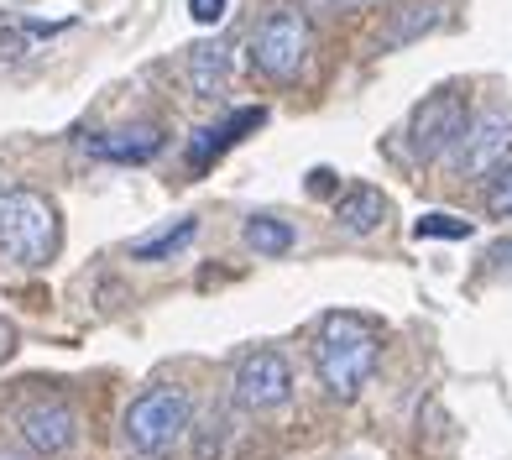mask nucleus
I'll return each mask as SVG.
<instances>
[{
    "label": "nucleus",
    "instance_id": "f257e3e1",
    "mask_svg": "<svg viewBox=\"0 0 512 460\" xmlns=\"http://www.w3.org/2000/svg\"><path fill=\"white\" fill-rule=\"evenodd\" d=\"M377 361H382V330L377 319L340 309L319 325L314 340V372L324 382V393L335 403H356L366 393V382L377 377Z\"/></svg>",
    "mask_w": 512,
    "mask_h": 460
},
{
    "label": "nucleus",
    "instance_id": "f03ea898",
    "mask_svg": "<svg viewBox=\"0 0 512 460\" xmlns=\"http://www.w3.org/2000/svg\"><path fill=\"white\" fill-rule=\"evenodd\" d=\"M63 225L48 194L37 189H0V251L21 267H48L58 257Z\"/></svg>",
    "mask_w": 512,
    "mask_h": 460
},
{
    "label": "nucleus",
    "instance_id": "7ed1b4c3",
    "mask_svg": "<svg viewBox=\"0 0 512 460\" xmlns=\"http://www.w3.org/2000/svg\"><path fill=\"white\" fill-rule=\"evenodd\" d=\"M189 424H194L189 393L173 382H157L126 408V445L142 455H173V445L189 434Z\"/></svg>",
    "mask_w": 512,
    "mask_h": 460
},
{
    "label": "nucleus",
    "instance_id": "20e7f679",
    "mask_svg": "<svg viewBox=\"0 0 512 460\" xmlns=\"http://www.w3.org/2000/svg\"><path fill=\"white\" fill-rule=\"evenodd\" d=\"M465 126H471V100H465L460 84H445L434 95L418 100L413 110V126H408V142H413V157H445L450 147H460Z\"/></svg>",
    "mask_w": 512,
    "mask_h": 460
},
{
    "label": "nucleus",
    "instance_id": "39448f33",
    "mask_svg": "<svg viewBox=\"0 0 512 460\" xmlns=\"http://www.w3.org/2000/svg\"><path fill=\"white\" fill-rule=\"evenodd\" d=\"M314 48V27L304 11H272L262 27L251 32V63L267 79H293Z\"/></svg>",
    "mask_w": 512,
    "mask_h": 460
},
{
    "label": "nucleus",
    "instance_id": "423d86ee",
    "mask_svg": "<svg viewBox=\"0 0 512 460\" xmlns=\"http://www.w3.org/2000/svg\"><path fill=\"white\" fill-rule=\"evenodd\" d=\"M507 157H512V110H481L455 147V173L486 178V173L507 168Z\"/></svg>",
    "mask_w": 512,
    "mask_h": 460
},
{
    "label": "nucleus",
    "instance_id": "0eeeda50",
    "mask_svg": "<svg viewBox=\"0 0 512 460\" xmlns=\"http://www.w3.org/2000/svg\"><path fill=\"white\" fill-rule=\"evenodd\" d=\"M293 398V366L283 351H272V345H262V351L241 356L236 366V403L246 413H267V408H283Z\"/></svg>",
    "mask_w": 512,
    "mask_h": 460
},
{
    "label": "nucleus",
    "instance_id": "6e6552de",
    "mask_svg": "<svg viewBox=\"0 0 512 460\" xmlns=\"http://www.w3.org/2000/svg\"><path fill=\"white\" fill-rule=\"evenodd\" d=\"M21 440H27L32 455H63L68 445L79 440L74 408H63V403H32L27 413H21Z\"/></svg>",
    "mask_w": 512,
    "mask_h": 460
},
{
    "label": "nucleus",
    "instance_id": "1a4fd4ad",
    "mask_svg": "<svg viewBox=\"0 0 512 460\" xmlns=\"http://www.w3.org/2000/svg\"><path fill=\"white\" fill-rule=\"evenodd\" d=\"M267 121V110L262 105H246V110H236V115H225V121H215V126H199L194 131V142H189V168L194 173H204L215 157H225V147H236L246 131H256Z\"/></svg>",
    "mask_w": 512,
    "mask_h": 460
},
{
    "label": "nucleus",
    "instance_id": "9d476101",
    "mask_svg": "<svg viewBox=\"0 0 512 460\" xmlns=\"http://www.w3.org/2000/svg\"><path fill=\"white\" fill-rule=\"evenodd\" d=\"M89 157H105V163H152L162 152V131L157 126H115V131H100V136H84L79 142Z\"/></svg>",
    "mask_w": 512,
    "mask_h": 460
},
{
    "label": "nucleus",
    "instance_id": "9b49d317",
    "mask_svg": "<svg viewBox=\"0 0 512 460\" xmlns=\"http://www.w3.org/2000/svg\"><path fill=\"white\" fill-rule=\"evenodd\" d=\"M335 220L345 236H371V230H382L387 220V194L371 189V183H356V189H345L335 199Z\"/></svg>",
    "mask_w": 512,
    "mask_h": 460
},
{
    "label": "nucleus",
    "instance_id": "f8f14e48",
    "mask_svg": "<svg viewBox=\"0 0 512 460\" xmlns=\"http://www.w3.org/2000/svg\"><path fill=\"white\" fill-rule=\"evenodd\" d=\"M189 84H194V95H204V100L225 95V84H230V53L220 48V42H199V48L189 53Z\"/></svg>",
    "mask_w": 512,
    "mask_h": 460
},
{
    "label": "nucleus",
    "instance_id": "ddd939ff",
    "mask_svg": "<svg viewBox=\"0 0 512 460\" xmlns=\"http://www.w3.org/2000/svg\"><path fill=\"white\" fill-rule=\"evenodd\" d=\"M194 236H199V220L183 215L178 225H162V230H152V236L131 241V262H162V257H173V251H183Z\"/></svg>",
    "mask_w": 512,
    "mask_h": 460
},
{
    "label": "nucleus",
    "instance_id": "4468645a",
    "mask_svg": "<svg viewBox=\"0 0 512 460\" xmlns=\"http://www.w3.org/2000/svg\"><path fill=\"white\" fill-rule=\"evenodd\" d=\"M246 246L256 257H288L293 251V225L277 220V215H251L246 220Z\"/></svg>",
    "mask_w": 512,
    "mask_h": 460
},
{
    "label": "nucleus",
    "instance_id": "2eb2a0df",
    "mask_svg": "<svg viewBox=\"0 0 512 460\" xmlns=\"http://www.w3.org/2000/svg\"><path fill=\"white\" fill-rule=\"evenodd\" d=\"M413 236H418V241H465V236H471V220L434 210V215H418V220H413Z\"/></svg>",
    "mask_w": 512,
    "mask_h": 460
},
{
    "label": "nucleus",
    "instance_id": "dca6fc26",
    "mask_svg": "<svg viewBox=\"0 0 512 460\" xmlns=\"http://www.w3.org/2000/svg\"><path fill=\"white\" fill-rule=\"evenodd\" d=\"M439 21V11H424V6H413V11H403L398 21H392V27L382 32V48H403L408 37H418V32H429Z\"/></svg>",
    "mask_w": 512,
    "mask_h": 460
},
{
    "label": "nucleus",
    "instance_id": "f3484780",
    "mask_svg": "<svg viewBox=\"0 0 512 460\" xmlns=\"http://www.w3.org/2000/svg\"><path fill=\"white\" fill-rule=\"evenodd\" d=\"M486 210H492V215H512V168H502L497 173V183H492V189H486Z\"/></svg>",
    "mask_w": 512,
    "mask_h": 460
},
{
    "label": "nucleus",
    "instance_id": "a211bd4d",
    "mask_svg": "<svg viewBox=\"0 0 512 460\" xmlns=\"http://www.w3.org/2000/svg\"><path fill=\"white\" fill-rule=\"evenodd\" d=\"M32 27H6V32H0V58H27L32 53Z\"/></svg>",
    "mask_w": 512,
    "mask_h": 460
},
{
    "label": "nucleus",
    "instance_id": "6ab92c4d",
    "mask_svg": "<svg viewBox=\"0 0 512 460\" xmlns=\"http://www.w3.org/2000/svg\"><path fill=\"white\" fill-rule=\"evenodd\" d=\"M225 6L230 0H189V16L199 21V27H215V21L225 16Z\"/></svg>",
    "mask_w": 512,
    "mask_h": 460
},
{
    "label": "nucleus",
    "instance_id": "aec40b11",
    "mask_svg": "<svg viewBox=\"0 0 512 460\" xmlns=\"http://www.w3.org/2000/svg\"><path fill=\"white\" fill-rule=\"evenodd\" d=\"M309 11H366V6H382V0H304Z\"/></svg>",
    "mask_w": 512,
    "mask_h": 460
},
{
    "label": "nucleus",
    "instance_id": "412c9836",
    "mask_svg": "<svg viewBox=\"0 0 512 460\" xmlns=\"http://www.w3.org/2000/svg\"><path fill=\"white\" fill-rule=\"evenodd\" d=\"M309 194H319V199L335 194V173H330V168H314V173H309Z\"/></svg>",
    "mask_w": 512,
    "mask_h": 460
},
{
    "label": "nucleus",
    "instance_id": "4be33fe9",
    "mask_svg": "<svg viewBox=\"0 0 512 460\" xmlns=\"http://www.w3.org/2000/svg\"><path fill=\"white\" fill-rule=\"evenodd\" d=\"M11 345H16V330L6 325V319H0V356H11Z\"/></svg>",
    "mask_w": 512,
    "mask_h": 460
},
{
    "label": "nucleus",
    "instance_id": "5701e85b",
    "mask_svg": "<svg viewBox=\"0 0 512 460\" xmlns=\"http://www.w3.org/2000/svg\"><path fill=\"white\" fill-rule=\"evenodd\" d=\"M492 257H497V267H502V272H512V241H502V246L492 251Z\"/></svg>",
    "mask_w": 512,
    "mask_h": 460
},
{
    "label": "nucleus",
    "instance_id": "b1692460",
    "mask_svg": "<svg viewBox=\"0 0 512 460\" xmlns=\"http://www.w3.org/2000/svg\"><path fill=\"white\" fill-rule=\"evenodd\" d=\"M0 460H21V455H0Z\"/></svg>",
    "mask_w": 512,
    "mask_h": 460
}]
</instances>
